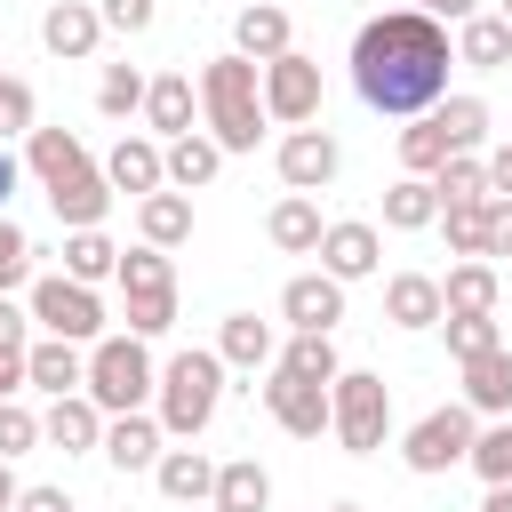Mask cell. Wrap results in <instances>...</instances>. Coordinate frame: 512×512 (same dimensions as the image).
Listing matches in <instances>:
<instances>
[{"label": "cell", "instance_id": "35", "mask_svg": "<svg viewBox=\"0 0 512 512\" xmlns=\"http://www.w3.org/2000/svg\"><path fill=\"white\" fill-rule=\"evenodd\" d=\"M120 320H128V336H168L176 328V288H120Z\"/></svg>", "mask_w": 512, "mask_h": 512}, {"label": "cell", "instance_id": "44", "mask_svg": "<svg viewBox=\"0 0 512 512\" xmlns=\"http://www.w3.org/2000/svg\"><path fill=\"white\" fill-rule=\"evenodd\" d=\"M24 448H40V416L24 400H0V456H24Z\"/></svg>", "mask_w": 512, "mask_h": 512}, {"label": "cell", "instance_id": "2", "mask_svg": "<svg viewBox=\"0 0 512 512\" xmlns=\"http://www.w3.org/2000/svg\"><path fill=\"white\" fill-rule=\"evenodd\" d=\"M264 64H248L240 48L232 56H208L200 64V128L224 144V152H256L264 136Z\"/></svg>", "mask_w": 512, "mask_h": 512}, {"label": "cell", "instance_id": "40", "mask_svg": "<svg viewBox=\"0 0 512 512\" xmlns=\"http://www.w3.org/2000/svg\"><path fill=\"white\" fill-rule=\"evenodd\" d=\"M40 272H32V240H24V224L16 216H0V296H16V288H32Z\"/></svg>", "mask_w": 512, "mask_h": 512}, {"label": "cell", "instance_id": "19", "mask_svg": "<svg viewBox=\"0 0 512 512\" xmlns=\"http://www.w3.org/2000/svg\"><path fill=\"white\" fill-rule=\"evenodd\" d=\"M232 48H240L248 64H272V56H288V48H296V24H288V8H272V0H248V8L232 16Z\"/></svg>", "mask_w": 512, "mask_h": 512}, {"label": "cell", "instance_id": "55", "mask_svg": "<svg viewBox=\"0 0 512 512\" xmlns=\"http://www.w3.org/2000/svg\"><path fill=\"white\" fill-rule=\"evenodd\" d=\"M496 16H504V24H512V0H496Z\"/></svg>", "mask_w": 512, "mask_h": 512}, {"label": "cell", "instance_id": "25", "mask_svg": "<svg viewBox=\"0 0 512 512\" xmlns=\"http://www.w3.org/2000/svg\"><path fill=\"white\" fill-rule=\"evenodd\" d=\"M152 480H160L168 504H192V512H208V496H216V464H208L200 448H168V456L152 464Z\"/></svg>", "mask_w": 512, "mask_h": 512}, {"label": "cell", "instance_id": "24", "mask_svg": "<svg viewBox=\"0 0 512 512\" xmlns=\"http://www.w3.org/2000/svg\"><path fill=\"white\" fill-rule=\"evenodd\" d=\"M496 296H504V272H496L488 256H464V264H448V280H440L448 320H464V312H496Z\"/></svg>", "mask_w": 512, "mask_h": 512}, {"label": "cell", "instance_id": "27", "mask_svg": "<svg viewBox=\"0 0 512 512\" xmlns=\"http://www.w3.org/2000/svg\"><path fill=\"white\" fill-rule=\"evenodd\" d=\"M136 232H144V248H184L192 240V192H152V200H136Z\"/></svg>", "mask_w": 512, "mask_h": 512}, {"label": "cell", "instance_id": "21", "mask_svg": "<svg viewBox=\"0 0 512 512\" xmlns=\"http://www.w3.org/2000/svg\"><path fill=\"white\" fill-rule=\"evenodd\" d=\"M464 408H472L480 424L512 416V344H496V352L464 360Z\"/></svg>", "mask_w": 512, "mask_h": 512}, {"label": "cell", "instance_id": "50", "mask_svg": "<svg viewBox=\"0 0 512 512\" xmlns=\"http://www.w3.org/2000/svg\"><path fill=\"white\" fill-rule=\"evenodd\" d=\"M16 184H24V160L0 144V216H8V200H16Z\"/></svg>", "mask_w": 512, "mask_h": 512}, {"label": "cell", "instance_id": "8", "mask_svg": "<svg viewBox=\"0 0 512 512\" xmlns=\"http://www.w3.org/2000/svg\"><path fill=\"white\" fill-rule=\"evenodd\" d=\"M264 112H272L280 128H312V120H320V64H312L304 48H288V56L264 64Z\"/></svg>", "mask_w": 512, "mask_h": 512}, {"label": "cell", "instance_id": "34", "mask_svg": "<svg viewBox=\"0 0 512 512\" xmlns=\"http://www.w3.org/2000/svg\"><path fill=\"white\" fill-rule=\"evenodd\" d=\"M432 192H440V208H488V160H480V152H456V160L432 176Z\"/></svg>", "mask_w": 512, "mask_h": 512}, {"label": "cell", "instance_id": "51", "mask_svg": "<svg viewBox=\"0 0 512 512\" xmlns=\"http://www.w3.org/2000/svg\"><path fill=\"white\" fill-rule=\"evenodd\" d=\"M24 392V352H0V400Z\"/></svg>", "mask_w": 512, "mask_h": 512}, {"label": "cell", "instance_id": "56", "mask_svg": "<svg viewBox=\"0 0 512 512\" xmlns=\"http://www.w3.org/2000/svg\"><path fill=\"white\" fill-rule=\"evenodd\" d=\"M400 8H432V0H400Z\"/></svg>", "mask_w": 512, "mask_h": 512}, {"label": "cell", "instance_id": "26", "mask_svg": "<svg viewBox=\"0 0 512 512\" xmlns=\"http://www.w3.org/2000/svg\"><path fill=\"white\" fill-rule=\"evenodd\" d=\"M208 512H272V472H264L256 456L216 464V496H208Z\"/></svg>", "mask_w": 512, "mask_h": 512}, {"label": "cell", "instance_id": "43", "mask_svg": "<svg viewBox=\"0 0 512 512\" xmlns=\"http://www.w3.org/2000/svg\"><path fill=\"white\" fill-rule=\"evenodd\" d=\"M440 232H448V256L464 264V256H488V224H480V208H440Z\"/></svg>", "mask_w": 512, "mask_h": 512}, {"label": "cell", "instance_id": "33", "mask_svg": "<svg viewBox=\"0 0 512 512\" xmlns=\"http://www.w3.org/2000/svg\"><path fill=\"white\" fill-rule=\"evenodd\" d=\"M448 160H456V152H448V128H440L432 112L400 128V176H440Z\"/></svg>", "mask_w": 512, "mask_h": 512}, {"label": "cell", "instance_id": "4", "mask_svg": "<svg viewBox=\"0 0 512 512\" xmlns=\"http://www.w3.org/2000/svg\"><path fill=\"white\" fill-rule=\"evenodd\" d=\"M152 392H160V368H152L144 336L112 328V336L88 344V400L104 416H136V408H152Z\"/></svg>", "mask_w": 512, "mask_h": 512}, {"label": "cell", "instance_id": "41", "mask_svg": "<svg viewBox=\"0 0 512 512\" xmlns=\"http://www.w3.org/2000/svg\"><path fill=\"white\" fill-rule=\"evenodd\" d=\"M120 288H176V264H168V248H120Z\"/></svg>", "mask_w": 512, "mask_h": 512}, {"label": "cell", "instance_id": "17", "mask_svg": "<svg viewBox=\"0 0 512 512\" xmlns=\"http://www.w3.org/2000/svg\"><path fill=\"white\" fill-rule=\"evenodd\" d=\"M104 408L88 400V392H72V400H48V416H40V440L48 448H64V456H88V448H104Z\"/></svg>", "mask_w": 512, "mask_h": 512}, {"label": "cell", "instance_id": "58", "mask_svg": "<svg viewBox=\"0 0 512 512\" xmlns=\"http://www.w3.org/2000/svg\"><path fill=\"white\" fill-rule=\"evenodd\" d=\"M0 88H8V72H0Z\"/></svg>", "mask_w": 512, "mask_h": 512}, {"label": "cell", "instance_id": "13", "mask_svg": "<svg viewBox=\"0 0 512 512\" xmlns=\"http://www.w3.org/2000/svg\"><path fill=\"white\" fill-rule=\"evenodd\" d=\"M376 264H384V232H376L368 216H344V224L320 232V272H328V280L352 288V280H368Z\"/></svg>", "mask_w": 512, "mask_h": 512}, {"label": "cell", "instance_id": "42", "mask_svg": "<svg viewBox=\"0 0 512 512\" xmlns=\"http://www.w3.org/2000/svg\"><path fill=\"white\" fill-rule=\"evenodd\" d=\"M32 128H40V96H32V80L8 72V88H0V144H16V136H32Z\"/></svg>", "mask_w": 512, "mask_h": 512}, {"label": "cell", "instance_id": "36", "mask_svg": "<svg viewBox=\"0 0 512 512\" xmlns=\"http://www.w3.org/2000/svg\"><path fill=\"white\" fill-rule=\"evenodd\" d=\"M64 272H72L80 288H96V280H120V248H112L104 232H72V240H64Z\"/></svg>", "mask_w": 512, "mask_h": 512}, {"label": "cell", "instance_id": "9", "mask_svg": "<svg viewBox=\"0 0 512 512\" xmlns=\"http://www.w3.org/2000/svg\"><path fill=\"white\" fill-rule=\"evenodd\" d=\"M272 168H280V184H288V192H328V184H336V168H344V152H336V136L312 120V128H288V136H280Z\"/></svg>", "mask_w": 512, "mask_h": 512}, {"label": "cell", "instance_id": "53", "mask_svg": "<svg viewBox=\"0 0 512 512\" xmlns=\"http://www.w3.org/2000/svg\"><path fill=\"white\" fill-rule=\"evenodd\" d=\"M16 496H24V488H16V472H8V456H0V512H16Z\"/></svg>", "mask_w": 512, "mask_h": 512}, {"label": "cell", "instance_id": "18", "mask_svg": "<svg viewBox=\"0 0 512 512\" xmlns=\"http://www.w3.org/2000/svg\"><path fill=\"white\" fill-rule=\"evenodd\" d=\"M160 440H168V432H160V416H152V408L112 416V424H104V464H112V472H152V464L168 456Z\"/></svg>", "mask_w": 512, "mask_h": 512}, {"label": "cell", "instance_id": "30", "mask_svg": "<svg viewBox=\"0 0 512 512\" xmlns=\"http://www.w3.org/2000/svg\"><path fill=\"white\" fill-rule=\"evenodd\" d=\"M384 224H392V232H424V224H440V192H432V176H392V184H384Z\"/></svg>", "mask_w": 512, "mask_h": 512}, {"label": "cell", "instance_id": "12", "mask_svg": "<svg viewBox=\"0 0 512 512\" xmlns=\"http://www.w3.org/2000/svg\"><path fill=\"white\" fill-rule=\"evenodd\" d=\"M104 184L128 192V200L168 192V144H160V136H120V144L104 152Z\"/></svg>", "mask_w": 512, "mask_h": 512}, {"label": "cell", "instance_id": "54", "mask_svg": "<svg viewBox=\"0 0 512 512\" xmlns=\"http://www.w3.org/2000/svg\"><path fill=\"white\" fill-rule=\"evenodd\" d=\"M480 512H512V488H488V496H480Z\"/></svg>", "mask_w": 512, "mask_h": 512}, {"label": "cell", "instance_id": "32", "mask_svg": "<svg viewBox=\"0 0 512 512\" xmlns=\"http://www.w3.org/2000/svg\"><path fill=\"white\" fill-rule=\"evenodd\" d=\"M432 120L448 128V152H488V128H496V120H488V104H480V96H440V104H432Z\"/></svg>", "mask_w": 512, "mask_h": 512}, {"label": "cell", "instance_id": "52", "mask_svg": "<svg viewBox=\"0 0 512 512\" xmlns=\"http://www.w3.org/2000/svg\"><path fill=\"white\" fill-rule=\"evenodd\" d=\"M424 16H440V24H464V16H480V0H432Z\"/></svg>", "mask_w": 512, "mask_h": 512}, {"label": "cell", "instance_id": "29", "mask_svg": "<svg viewBox=\"0 0 512 512\" xmlns=\"http://www.w3.org/2000/svg\"><path fill=\"white\" fill-rule=\"evenodd\" d=\"M224 160H232V152H224L208 128H192V136H176V144H168V184H176V192H200V184H216V168H224Z\"/></svg>", "mask_w": 512, "mask_h": 512}, {"label": "cell", "instance_id": "31", "mask_svg": "<svg viewBox=\"0 0 512 512\" xmlns=\"http://www.w3.org/2000/svg\"><path fill=\"white\" fill-rule=\"evenodd\" d=\"M272 368H280V376H296V384H336V376H344V360H336V336H288Z\"/></svg>", "mask_w": 512, "mask_h": 512}, {"label": "cell", "instance_id": "38", "mask_svg": "<svg viewBox=\"0 0 512 512\" xmlns=\"http://www.w3.org/2000/svg\"><path fill=\"white\" fill-rule=\"evenodd\" d=\"M472 472H480L488 488H512V416L480 424V440H472Z\"/></svg>", "mask_w": 512, "mask_h": 512}, {"label": "cell", "instance_id": "47", "mask_svg": "<svg viewBox=\"0 0 512 512\" xmlns=\"http://www.w3.org/2000/svg\"><path fill=\"white\" fill-rule=\"evenodd\" d=\"M480 160H488V200H512V136H504V144H488Z\"/></svg>", "mask_w": 512, "mask_h": 512}, {"label": "cell", "instance_id": "10", "mask_svg": "<svg viewBox=\"0 0 512 512\" xmlns=\"http://www.w3.org/2000/svg\"><path fill=\"white\" fill-rule=\"evenodd\" d=\"M280 320H288V336H336V320H344V280L296 272V280L280 288Z\"/></svg>", "mask_w": 512, "mask_h": 512}, {"label": "cell", "instance_id": "37", "mask_svg": "<svg viewBox=\"0 0 512 512\" xmlns=\"http://www.w3.org/2000/svg\"><path fill=\"white\" fill-rule=\"evenodd\" d=\"M144 88H152V80H144L136 64H104V80H96V112H104V120H136V112H144Z\"/></svg>", "mask_w": 512, "mask_h": 512}, {"label": "cell", "instance_id": "28", "mask_svg": "<svg viewBox=\"0 0 512 512\" xmlns=\"http://www.w3.org/2000/svg\"><path fill=\"white\" fill-rule=\"evenodd\" d=\"M456 64H472V72H504V64H512V24L488 16V8L464 16V24H456Z\"/></svg>", "mask_w": 512, "mask_h": 512}, {"label": "cell", "instance_id": "23", "mask_svg": "<svg viewBox=\"0 0 512 512\" xmlns=\"http://www.w3.org/2000/svg\"><path fill=\"white\" fill-rule=\"evenodd\" d=\"M264 232H272V248L280 256H320V208H312V192H280L272 200V216H264Z\"/></svg>", "mask_w": 512, "mask_h": 512}, {"label": "cell", "instance_id": "22", "mask_svg": "<svg viewBox=\"0 0 512 512\" xmlns=\"http://www.w3.org/2000/svg\"><path fill=\"white\" fill-rule=\"evenodd\" d=\"M216 360L224 368H272L280 360V336H272V320H256V312H224V328H216Z\"/></svg>", "mask_w": 512, "mask_h": 512}, {"label": "cell", "instance_id": "3", "mask_svg": "<svg viewBox=\"0 0 512 512\" xmlns=\"http://www.w3.org/2000/svg\"><path fill=\"white\" fill-rule=\"evenodd\" d=\"M216 400H224V360L216 344H184L160 360V392H152V416L168 440H200L216 424Z\"/></svg>", "mask_w": 512, "mask_h": 512}, {"label": "cell", "instance_id": "20", "mask_svg": "<svg viewBox=\"0 0 512 512\" xmlns=\"http://www.w3.org/2000/svg\"><path fill=\"white\" fill-rule=\"evenodd\" d=\"M384 320L408 328V336H416V328H440V320H448L440 280H432V272H392V280H384Z\"/></svg>", "mask_w": 512, "mask_h": 512}, {"label": "cell", "instance_id": "6", "mask_svg": "<svg viewBox=\"0 0 512 512\" xmlns=\"http://www.w3.org/2000/svg\"><path fill=\"white\" fill-rule=\"evenodd\" d=\"M472 440H480V416H472L464 400H448V408H424V416L400 432V464H408L416 480H440V472L472 464Z\"/></svg>", "mask_w": 512, "mask_h": 512}, {"label": "cell", "instance_id": "15", "mask_svg": "<svg viewBox=\"0 0 512 512\" xmlns=\"http://www.w3.org/2000/svg\"><path fill=\"white\" fill-rule=\"evenodd\" d=\"M96 40H104L96 0H56V8L40 16V48H48L56 64H88V56H96Z\"/></svg>", "mask_w": 512, "mask_h": 512}, {"label": "cell", "instance_id": "49", "mask_svg": "<svg viewBox=\"0 0 512 512\" xmlns=\"http://www.w3.org/2000/svg\"><path fill=\"white\" fill-rule=\"evenodd\" d=\"M16 512H72V496H64L56 480H32V488L16 496Z\"/></svg>", "mask_w": 512, "mask_h": 512}, {"label": "cell", "instance_id": "1", "mask_svg": "<svg viewBox=\"0 0 512 512\" xmlns=\"http://www.w3.org/2000/svg\"><path fill=\"white\" fill-rule=\"evenodd\" d=\"M448 72H456V40L424 8H384L352 32V88L384 120H424L448 96Z\"/></svg>", "mask_w": 512, "mask_h": 512}, {"label": "cell", "instance_id": "11", "mask_svg": "<svg viewBox=\"0 0 512 512\" xmlns=\"http://www.w3.org/2000/svg\"><path fill=\"white\" fill-rule=\"evenodd\" d=\"M24 392H48V400H72V392H88V344L32 336V344H24Z\"/></svg>", "mask_w": 512, "mask_h": 512}, {"label": "cell", "instance_id": "39", "mask_svg": "<svg viewBox=\"0 0 512 512\" xmlns=\"http://www.w3.org/2000/svg\"><path fill=\"white\" fill-rule=\"evenodd\" d=\"M440 328H448V360H456V368L504 344V328H496V312H464V320H440Z\"/></svg>", "mask_w": 512, "mask_h": 512}, {"label": "cell", "instance_id": "14", "mask_svg": "<svg viewBox=\"0 0 512 512\" xmlns=\"http://www.w3.org/2000/svg\"><path fill=\"white\" fill-rule=\"evenodd\" d=\"M264 416H272L288 440H320V432H328V384H296V376L272 368V384H264Z\"/></svg>", "mask_w": 512, "mask_h": 512}, {"label": "cell", "instance_id": "45", "mask_svg": "<svg viewBox=\"0 0 512 512\" xmlns=\"http://www.w3.org/2000/svg\"><path fill=\"white\" fill-rule=\"evenodd\" d=\"M96 16H104V32H152V16H160V0H96Z\"/></svg>", "mask_w": 512, "mask_h": 512}, {"label": "cell", "instance_id": "16", "mask_svg": "<svg viewBox=\"0 0 512 512\" xmlns=\"http://www.w3.org/2000/svg\"><path fill=\"white\" fill-rule=\"evenodd\" d=\"M192 112H200V80L192 72H152V88H144V136L176 144V136H192Z\"/></svg>", "mask_w": 512, "mask_h": 512}, {"label": "cell", "instance_id": "46", "mask_svg": "<svg viewBox=\"0 0 512 512\" xmlns=\"http://www.w3.org/2000/svg\"><path fill=\"white\" fill-rule=\"evenodd\" d=\"M480 224H488V264H496V256H512V200H488V208H480Z\"/></svg>", "mask_w": 512, "mask_h": 512}, {"label": "cell", "instance_id": "57", "mask_svg": "<svg viewBox=\"0 0 512 512\" xmlns=\"http://www.w3.org/2000/svg\"><path fill=\"white\" fill-rule=\"evenodd\" d=\"M328 512H360V504H328Z\"/></svg>", "mask_w": 512, "mask_h": 512}, {"label": "cell", "instance_id": "48", "mask_svg": "<svg viewBox=\"0 0 512 512\" xmlns=\"http://www.w3.org/2000/svg\"><path fill=\"white\" fill-rule=\"evenodd\" d=\"M24 328H32V312H24L16 296H0V352H24V344H32Z\"/></svg>", "mask_w": 512, "mask_h": 512}, {"label": "cell", "instance_id": "7", "mask_svg": "<svg viewBox=\"0 0 512 512\" xmlns=\"http://www.w3.org/2000/svg\"><path fill=\"white\" fill-rule=\"evenodd\" d=\"M24 312L40 320V336H64V344H96V336H112L104 320V296L96 288H80L72 272H40L32 288H24Z\"/></svg>", "mask_w": 512, "mask_h": 512}, {"label": "cell", "instance_id": "5", "mask_svg": "<svg viewBox=\"0 0 512 512\" xmlns=\"http://www.w3.org/2000/svg\"><path fill=\"white\" fill-rule=\"evenodd\" d=\"M328 432L344 440V456H376L392 440V384L368 368H344L328 384Z\"/></svg>", "mask_w": 512, "mask_h": 512}]
</instances>
